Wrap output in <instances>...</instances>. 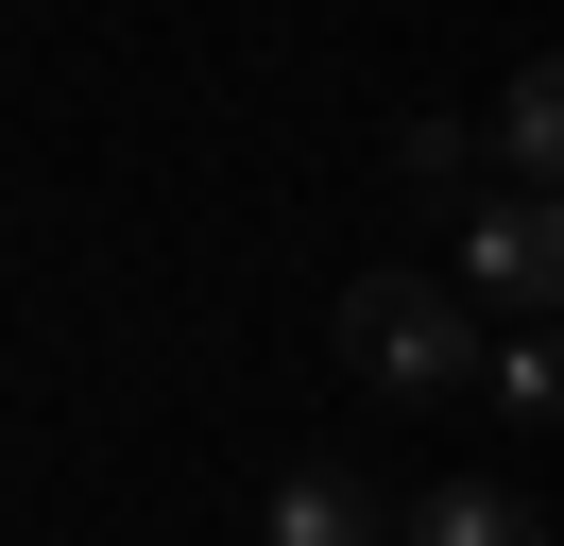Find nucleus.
<instances>
[{
	"label": "nucleus",
	"mask_w": 564,
	"mask_h": 546,
	"mask_svg": "<svg viewBox=\"0 0 564 546\" xmlns=\"http://www.w3.org/2000/svg\"><path fill=\"white\" fill-rule=\"evenodd\" d=\"M479 393L513 410V427H564V341H547V325H513V341H496V375H479Z\"/></svg>",
	"instance_id": "5"
},
{
	"label": "nucleus",
	"mask_w": 564,
	"mask_h": 546,
	"mask_svg": "<svg viewBox=\"0 0 564 546\" xmlns=\"http://www.w3.org/2000/svg\"><path fill=\"white\" fill-rule=\"evenodd\" d=\"M393 529H411V546H547V512L496 495V478H445V495H411Z\"/></svg>",
	"instance_id": "4"
},
{
	"label": "nucleus",
	"mask_w": 564,
	"mask_h": 546,
	"mask_svg": "<svg viewBox=\"0 0 564 546\" xmlns=\"http://www.w3.org/2000/svg\"><path fill=\"white\" fill-rule=\"evenodd\" d=\"M547 256H564V205H547Z\"/></svg>",
	"instance_id": "7"
},
{
	"label": "nucleus",
	"mask_w": 564,
	"mask_h": 546,
	"mask_svg": "<svg viewBox=\"0 0 564 546\" xmlns=\"http://www.w3.org/2000/svg\"><path fill=\"white\" fill-rule=\"evenodd\" d=\"M257 546H411V529H377V495H359L343 461H291L274 512H257Z\"/></svg>",
	"instance_id": "2"
},
{
	"label": "nucleus",
	"mask_w": 564,
	"mask_h": 546,
	"mask_svg": "<svg viewBox=\"0 0 564 546\" xmlns=\"http://www.w3.org/2000/svg\"><path fill=\"white\" fill-rule=\"evenodd\" d=\"M393 171H411L427 205H462V188H479V120H411V136H393Z\"/></svg>",
	"instance_id": "6"
},
{
	"label": "nucleus",
	"mask_w": 564,
	"mask_h": 546,
	"mask_svg": "<svg viewBox=\"0 0 564 546\" xmlns=\"http://www.w3.org/2000/svg\"><path fill=\"white\" fill-rule=\"evenodd\" d=\"M479 136L513 154V188H530V205H564V52H530V68H513V102H496Z\"/></svg>",
	"instance_id": "3"
},
{
	"label": "nucleus",
	"mask_w": 564,
	"mask_h": 546,
	"mask_svg": "<svg viewBox=\"0 0 564 546\" xmlns=\"http://www.w3.org/2000/svg\"><path fill=\"white\" fill-rule=\"evenodd\" d=\"M325 341H343V375H359V393H393V410H445V393H479V375H496V325H479L462 273H343Z\"/></svg>",
	"instance_id": "1"
}]
</instances>
